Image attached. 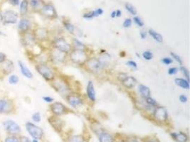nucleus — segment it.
Here are the masks:
<instances>
[{"label":"nucleus","mask_w":190,"mask_h":142,"mask_svg":"<svg viewBox=\"0 0 190 142\" xmlns=\"http://www.w3.org/2000/svg\"><path fill=\"white\" fill-rule=\"evenodd\" d=\"M36 70L46 80H51L54 78V73L49 66L45 63H39L36 65Z\"/></svg>","instance_id":"nucleus-1"},{"label":"nucleus","mask_w":190,"mask_h":142,"mask_svg":"<svg viewBox=\"0 0 190 142\" xmlns=\"http://www.w3.org/2000/svg\"><path fill=\"white\" fill-rule=\"evenodd\" d=\"M71 60L78 65L84 64L88 60V56L83 50H74L70 54Z\"/></svg>","instance_id":"nucleus-2"},{"label":"nucleus","mask_w":190,"mask_h":142,"mask_svg":"<svg viewBox=\"0 0 190 142\" xmlns=\"http://www.w3.org/2000/svg\"><path fill=\"white\" fill-rule=\"evenodd\" d=\"M19 15L14 10H7L2 14V24L4 25L15 24L17 22Z\"/></svg>","instance_id":"nucleus-3"},{"label":"nucleus","mask_w":190,"mask_h":142,"mask_svg":"<svg viewBox=\"0 0 190 142\" xmlns=\"http://www.w3.org/2000/svg\"><path fill=\"white\" fill-rule=\"evenodd\" d=\"M26 129L31 137H33L34 139H40L44 134L42 129H41L39 126H37L31 122L26 123Z\"/></svg>","instance_id":"nucleus-4"},{"label":"nucleus","mask_w":190,"mask_h":142,"mask_svg":"<svg viewBox=\"0 0 190 142\" xmlns=\"http://www.w3.org/2000/svg\"><path fill=\"white\" fill-rule=\"evenodd\" d=\"M14 109V102L9 99H0V114H10Z\"/></svg>","instance_id":"nucleus-5"},{"label":"nucleus","mask_w":190,"mask_h":142,"mask_svg":"<svg viewBox=\"0 0 190 142\" xmlns=\"http://www.w3.org/2000/svg\"><path fill=\"white\" fill-rule=\"evenodd\" d=\"M118 80H119L122 84H123L126 88L128 89L133 88V87L135 86V85H136L137 83L136 79H135L134 77L130 76V75H127L124 73L120 74V75H118Z\"/></svg>","instance_id":"nucleus-6"},{"label":"nucleus","mask_w":190,"mask_h":142,"mask_svg":"<svg viewBox=\"0 0 190 142\" xmlns=\"http://www.w3.org/2000/svg\"><path fill=\"white\" fill-rule=\"evenodd\" d=\"M4 126L7 132L9 134H12L13 136L15 134H18L21 132L20 126L14 121L7 120L6 122H4Z\"/></svg>","instance_id":"nucleus-7"},{"label":"nucleus","mask_w":190,"mask_h":142,"mask_svg":"<svg viewBox=\"0 0 190 142\" xmlns=\"http://www.w3.org/2000/svg\"><path fill=\"white\" fill-rule=\"evenodd\" d=\"M54 47L56 49L59 50L61 52L68 53L71 50V45L66 41L63 38H59L55 40L54 42Z\"/></svg>","instance_id":"nucleus-8"},{"label":"nucleus","mask_w":190,"mask_h":142,"mask_svg":"<svg viewBox=\"0 0 190 142\" xmlns=\"http://www.w3.org/2000/svg\"><path fill=\"white\" fill-rule=\"evenodd\" d=\"M87 62V67L91 71L98 72L101 71L103 67V62L101 60L96 58H92L86 61Z\"/></svg>","instance_id":"nucleus-9"},{"label":"nucleus","mask_w":190,"mask_h":142,"mask_svg":"<svg viewBox=\"0 0 190 142\" xmlns=\"http://www.w3.org/2000/svg\"><path fill=\"white\" fill-rule=\"evenodd\" d=\"M31 21L26 18H22L21 19L19 22L18 23V30L19 31L20 33L24 34L29 32L30 30V28H31Z\"/></svg>","instance_id":"nucleus-10"},{"label":"nucleus","mask_w":190,"mask_h":142,"mask_svg":"<svg viewBox=\"0 0 190 142\" xmlns=\"http://www.w3.org/2000/svg\"><path fill=\"white\" fill-rule=\"evenodd\" d=\"M154 117L156 119L160 122L166 121L168 118V114L167 109L163 107H157L154 111Z\"/></svg>","instance_id":"nucleus-11"},{"label":"nucleus","mask_w":190,"mask_h":142,"mask_svg":"<svg viewBox=\"0 0 190 142\" xmlns=\"http://www.w3.org/2000/svg\"><path fill=\"white\" fill-rule=\"evenodd\" d=\"M41 14L48 18H54L56 16V12L54 7L51 4H45L41 8Z\"/></svg>","instance_id":"nucleus-12"},{"label":"nucleus","mask_w":190,"mask_h":142,"mask_svg":"<svg viewBox=\"0 0 190 142\" xmlns=\"http://www.w3.org/2000/svg\"><path fill=\"white\" fill-rule=\"evenodd\" d=\"M22 43L24 46H32L35 43V38L33 33H27L22 34Z\"/></svg>","instance_id":"nucleus-13"},{"label":"nucleus","mask_w":190,"mask_h":142,"mask_svg":"<svg viewBox=\"0 0 190 142\" xmlns=\"http://www.w3.org/2000/svg\"><path fill=\"white\" fill-rule=\"evenodd\" d=\"M1 65V70L2 72L6 75H10L14 71V65L11 60L7 59Z\"/></svg>","instance_id":"nucleus-14"},{"label":"nucleus","mask_w":190,"mask_h":142,"mask_svg":"<svg viewBox=\"0 0 190 142\" xmlns=\"http://www.w3.org/2000/svg\"><path fill=\"white\" fill-rule=\"evenodd\" d=\"M67 100L69 103L71 105V107L74 108L80 107L83 104L81 98L79 97L77 95H74V94H69V95L68 96Z\"/></svg>","instance_id":"nucleus-15"},{"label":"nucleus","mask_w":190,"mask_h":142,"mask_svg":"<svg viewBox=\"0 0 190 142\" xmlns=\"http://www.w3.org/2000/svg\"><path fill=\"white\" fill-rule=\"evenodd\" d=\"M52 112L56 115H61L65 112L66 107L61 102H55L51 106Z\"/></svg>","instance_id":"nucleus-16"},{"label":"nucleus","mask_w":190,"mask_h":142,"mask_svg":"<svg viewBox=\"0 0 190 142\" xmlns=\"http://www.w3.org/2000/svg\"><path fill=\"white\" fill-rule=\"evenodd\" d=\"M18 65H19V67L20 68L21 73H22V74L24 77H26V78H29V79L32 78L33 73H31V71H30L29 68L26 67V65L24 64V62L21 61V60H19Z\"/></svg>","instance_id":"nucleus-17"},{"label":"nucleus","mask_w":190,"mask_h":142,"mask_svg":"<svg viewBox=\"0 0 190 142\" xmlns=\"http://www.w3.org/2000/svg\"><path fill=\"white\" fill-rule=\"evenodd\" d=\"M86 92H87V96L91 101L94 102L96 99V95H95V91L94 88V85L92 81H89L88 83L87 88H86Z\"/></svg>","instance_id":"nucleus-18"},{"label":"nucleus","mask_w":190,"mask_h":142,"mask_svg":"<svg viewBox=\"0 0 190 142\" xmlns=\"http://www.w3.org/2000/svg\"><path fill=\"white\" fill-rule=\"evenodd\" d=\"M53 86L61 94H64V93H66L68 90L66 85L64 83L62 82L61 80H56L54 82H53Z\"/></svg>","instance_id":"nucleus-19"},{"label":"nucleus","mask_w":190,"mask_h":142,"mask_svg":"<svg viewBox=\"0 0 190 142\" xmlns=\"http://www.w3.org/2000/svg\"><path fill=\"white\" fill-rule=\"evenodd\" d=\"M33 34L34 36L35 39H38L39 41H44L46 39L48 36V32L44 28H39V29L36 30Z\"/></svg>","instance_id":"nucleus-20"},{"label":"nucleus","mask_w":190,"mask_h":142,"mask_svg":"<svg viewBox=\"0 0 190 142\" xmlns=\"http://www.w3.org/2000/svg\"><path fill=\"white\" fill-rule=\"evenodd\" d=\"M52 59L56 62H63L65 59V53L61 52L57 49H54L51 53Z\"/></svg>","instance_id":"nucleus-21"},{"label":"nucleus","mask_w":190,"mask_h":142,"mask_svg":"<svg viewBox=\"0 0 190 142\" xmlns=\"http://www.w3.org/2000/svg\"><path fill=\"white\" fill-rule=\"evenodd\" d=\"M103 14V10L101 8H98L95 10L92 11L91 12L87 13L83 15V18L86 19H91L94 18V17H96L98 16H101Z\"/></svg>","instance_id":"nucleus-22"},{"label":"nucleus","mask_w":190,"mask_h":142,"mask_svg":"<svg viewBox=\"0 0 190 142\" xmlns=\"http://www.w3.org/2000/svg\"><path fill=\"white\" fill-rule=\"evenodd\" d=\"M172 139L177 142H187L188 140L187 136L184 133L179 132V133H172L171 134Z\"/></svg>","instance_id":"nucleus-23"},{"label":"nucleus","mask_w":190,"mask_h":142,"mask_svg":"<svg viewBox=\"0 0 190 142\" xmlns=\"http://www.w3.org/2000/svg\"><path fill=\"white\" fill-rule=\"evenodd\" d=\"M138 92H140V95L143 97L144 98H147L150 96V90L148 87L144 85H139Z\"/></svg>","instance_id":"nucleus-24"},{"label":"nucleus","mask_w":190,"mask_h":142,"mask_svg":"<svg viewBox=\"0 0 190 142\" xmlns=\"http://www.w3.org/2000/svg\"><path fill=\"white\" fill-rule=\"evenodd\" d=\"M174 82L177 86L180 87L182 89H185V90H189V82L187 80L183 78H176Z\"/></svg>","instance_id":"nucleus-25"},{"label":"nucleus","mask_w":190,"mask_h":142,"mask_svg":"<svg viewBox=\"0 0 190 142\" xmlns=\"http://www.w3.org/2000/svg\"><path fill=\"white\" fill-rule=\"evenodd\" d=\"M99 141L100 142H113V136L108 133H101L99 135Z\"/></svg>","instance_id":"nucleus-26"},{"label":"nucleus","mask_w":190,"mask_h":142,"mask_svg":"<svg viewBox=\"0 0 190 142\" xmlns=\"http://www.w3.org/2000/svg\"><path fill=\"white\" fill-rule=\"evenodd\" d=\"M19 11L20 14L22 15H25L26 14L28 11V7H29V1L27 0H23L19 4Z\"/></svg>","instance_id":"nucleus-27"},{"label":"nucleus","mask_w":190,"mask_h":142,"mask_svg":"<svg viewBox=\"0 0 190 142\" xmlns=\"http://www.w3.org/2000/svg\"><path fill=\"white\" fill-rule=\"evenodd\" d=\"M149 34L152 37V39L155 40L156 41H157L158 43H162L163 41L162 36L161 34H159L157 32L154 31L153 29H149Z\"/></svg>","instance_id":"nucleus-28"},{"label":"nucleus","mask_w":190,"mask_h":142,"mask_svg":"<svg viewBox=\"0 0 190 142\" xmlns=\"http://www.w3.org/2000/svg\"><path fill=\"white\" fill-rule=\"evenodd\" d=\"M73 44L75 48V50H84L86 47V45L78 39H73Z\"/></svg>","instance_id":"nucleus-29"},{"label":"nucleus","mask_w":190,"mask_h":142,"mask_svg":"<svg viewBox=\"0 0 190 142\" xmlns=\"http://www.w3.org/2000/svg\"><path fill=\"white\" fill-rule=\"evenodd\" d=\"M19 81V78L17 75L14 74H10L8 77V82L11 85H16Z\"/></svg>","instance_id":"nucleus-30"},{"label":"nucleus","mask_w":190,"mask_h":142,"mask_svg":"<svg viewBox=\"0 0 190 142\" xmlns=\"http://www.w3.org/2000/svg\"><path fill=\"white\" fill-rule=\"evenodd\" d=\"M125 7L126 10L128 11V12H129L130 14L133 15V16H135V15L137 14V10H136V9H135V7H133V5L127 3V4H126L125 5Z\"/></svg>","instance_id":"nucleus-31"},{"label":"nucleus","mask_w":190,"mask_h":142,"mask_svg":"<svg viewBox=\"0 0 190 142\" xmlns=\"http://www.w3.org/2000/svg\"><path fill=\"white\" fill-rule=\"evenodd\" d=\"M30 5L33 9H39L41 7V1L39 0H30Z\"/></svg>","instance_id":"nucleus-32"},{"label":"nucleus","mask_w":190,"mask_h":142,"mask_svg":"<svg viewBox=\"0 0 190 142\" xmlns=\"http://www.w3.org/2000/svg\"><path fill=\"white\" fill-rule=\"evenodd\" d=\"M49 121H50L51 124H52V126H54V127L56 129H61V123H60L59 119L53 118V121L50 120V119H49Z\"/></svg>","instance_id":"nucleus-33"},{"label":"nucleus","mask_w":190,"mask_h":142,"mask_svg":"<svg viewBox=\"0 0 190 142\" xmlns=\"http://www.w3.org/2000/svg\"><path fill=\"white\" fill-rule=\"evenodd\" d=\"M142 57H143L146 60H150L152 59V58H153V54H152L151 51H145V52H143V54H142Z\"/></svg>","instance_id":"nucleus-34"},{"label":"nucleus","mask_w":190,"mask_h":142,"mask_svg":"<svg viewBox=\"0 0 190 142\" xmlns=\"http://www.w3.org/2000/svg\"><path fill=\"white\" fill-rule=\"evenodd\" d=\"M133 21H134L135 24H136L137 26H139V27H142L144 26V22L142 20V19L139 16H135L133 19Z\"/></svg>","instance_id":"nucleus-35"},{"label":"nucleus","mask_w":190,"mask_h":142,"mask_svg":"<svg viewBox=\"0 0 190 142\" xmlns=\"http://www.w3.org/2000/svg\"><path fill=\"white\" fill-rule=\"evenodd\" d=\"M180 71H182V74H183V75H184V77H186L187 80L189 81V71H188V70L185 67H184V66H182V67H180Z\"/></svg>","instance_id":"nucleus-36"},{"label":"nucleus","mask_w":190,"mask_h":142,"mask_svg":"<svg viewBox=\"0 0 190 142\" xmlns=\"http://www.w3.org/2000/svg\"><path fill=\"white\" fill-rule=\"evenodd\" d=\"M64 27L66 28V29L69 32V33H73V31H74V26H73V24H70V23H68V22L64 23Z\"/></svg>","instance_id":"nucleus-37"},{"label":"nucleus","mask_w":190,"mask_h":142,"mask_svg":"<svg viewBox=\"0 0 190 142\" xmlns=\"http://www.w3.org/2000/svg\"><path fill=\"white\" fill-rule=\"evenodd\" d=\"M146 103L148 104V105L153 106V107H155V106H157V102H156L153 98L150 97H148L146 98Z\"/></svg>","instance_id":"nucleus-38"},{"label":"nucleus","mask_w":190,"mask_h":142,"mask_svg":"<svg viewBox=\"0 0 190 142\" xmlns=\"http://www.w3.org/2000/svg\"><path fill=\"white\" fill-rule=\"evenodd\" d=\"M170 54H171V56H172V57L173 58V59L175 60L177 62H179V64L182 65V60L181 59V58H180V57L177 54H175V53H174V52H171Z\"/></svg>","instance_id":"nucleus-39"},{"label":"nucleus","mask_w":190,"mask_h":142,"mask_svg":"<svg viewBox=\"0 0 190 142\" xmlns=\"http://www.w3.org/2000/svg\"><path fill=\"white\" fill-rule=\"evenodd\" d=\"M32 119H33L34 122H40L41 119V114L39 113V112H37L34 113L33 115H32Z\"/></svg>","instance_id":"nucleus-40"},{"label":"nucleus","mask_w":190,"mask_h":142,"mask_svg":"<svg viewBox=\"0 0 190 142\" xmlns=\"http://www.w3.org/2000/svg\"><path fill=\"white\" fill-rule=\"evenodd\" d=\"M69 142H83V139L79 136H73L69 139Z\"/></svg>","instance_id":"nucleus-41"},{"label":"nucleus","mask_w":190,"mask_h":142,"mask_svg":"<svg viewBox=\"0 0 190 142\" xmlns=\"http://www.w3.org/2000/svg\"><path fill=\"white\" fill-rule=\"evenodd\" d=\"M4 142H20L19 139H18L17 137L14 136H8L5 139Z\"/></svg>","instance_id":"nucleus-42"},{"label":"nucleus","mask_w":190,"mask_h":142,"mask_svg":"<svg viewBox=\"0 0 190 142\" xmlns=\"http://www.w3.org/2000/svg\"><path fill=\"white\" fill-rule=\"evenodd\" d=\"M132 25V20L130 19H126L123 22V27L124 28H129Z\"/></svg>","instance_id":"nucleus-43"},{"label":"nucleus","mask_w":190,"mask_h":142,"mask_svg":"<svg viewBox=\"0 0 190 142\" xmlns=\"http://www.w3.org/2000/svg\"><path fill=\"white\" fill-rule=\"evenodd\" d=\"M162 62L165 65H170V64H172L173 62V60L172 58L166 57V58H164L162 59Z\"/></svg>","instance_id":"nucleus-44"},{"label":"nucleus","mask_w":190,"mask_h":142,"mask_svg":"<svg viewBox=\"0 0 190 142\" xmlns=\"http://www.w3.org/2000/svg\"><path fill=\"white\" fill-rule=\"evenodd\" d=\"M7 59V55L2 52H0V64L3 63Z\"/></svg>","instance_id":"nucleus-45"},{"label":"nucleus","mask_w":190,"mask_h":142,"mask_svg":"<svg viewBox=\"0 0 190 142\" xmlns=\"http://www.w3.org/2000/svg\"><path fill=\"white\" fill-rule=\"evenodd\" d=\"M127 65L133 68H138V65H137V63L135 61H133V60H128V61L127 62Z\"/></svg>","instance_id":"nucleus-46"},{"label":"nucleus","mask_w":190,"mask_h":142,"mask_svg":"<svg viewBox=\"0 0 190 142\" xmlns=\"http://www.w3.org/2000/svg\"><path fill=\"white\" fill-rule=\"evenodd\" d=\"M178 72V69L175 67H173V68H170V69L168 70V73L170 75H175V74L177 73Z\"/></svg>","instance_id":"nucleus-47"},{"label":"nucleus","mask_w":190,"mask_h":142,"mask_svg":"<svg viewBox=\"0 0 190 142\" xmlns=\"http://www.w3.org/2000/svg\"><path fill=\"white\" fill-rule=\"evenodd\" d=\"M43 100H44V101H45L46 102H48V103H51V102H54V98L51 97H49V96L43 97Z\"/></svg>","instance_id":"nucleus-48"},{"label":"nucleus","mask_w":190,"mask_h":142,"mask_svg":"<svg viewBox=\"0 0 190 142\" xmlns=\"http://www.w3.org/2000/svg\"><path fill=\"white\" fill-rule=\"evenodd\" d=\"M179 99H180V101L182 102V103H186L188 100L187 97L184 95V94H181V95L180 96V97H179Z\"/></svg>","instance_id":"nucleus-49"},{"label":"nucleus","mask_w":190,"mask_h":142,"mask_svg":"<svg viewBox=\"0 0 190 142\" xmlns=\"http://www.w3.org/2000/svg\"><path fill=\"white\" fill-rule=\"evenodd\" d=\"M9 3L13 6H18L19 5V0H9Z\"/></svg>","instance_id":"nucleus-50"},{"label":"nucleus","mask_w":190,"mask_h":142,"mask_svg":"<svg viewBox=\"0 0 190 142\" xmlns=\"http://www.w3.org/2000/svg\"><path fill=\"white\" fill-rule=\"evenodd\" d=\"M20 142H31L29 139L28 137H26V136H22L19 139Z\"/></svg>","instance_id":"nucleus-51"},{"label":"nucleus","mask_w":190,"mask_h":142,"mask_svg":"<svg viewBox=\"0 0 190 142\" xmlns=\"http://www.w3.org/2000/svg\"><path fill=\"white\" fill-rule=\"evenodd\" d=\"M140 35L141 39H145L146 38H147V32L144 31H140Z\"/></svg>","instance_id":"nucleus-52"},{"label":"nucleus","mask_w":190,"mask_h":142,"mask_svg":"<svg viewBox=\"0 0 190 142\" xmlns=\"http://www.w3.org/2000/svg\"><path fill=\"white\" fill-rule=\"evenodd\" d=\"M115 12H116V16H117V17H119V16H121L122 12H121V11H120V10L115 11Z\"/></svg>","instance_id":"nucleus-53"},{"label":"nucleus","mask_w":190,"mask_h":142,"mask_svg":"<svg viewBox=\"0 0 190 142\" xmlns=\"http://www.w3.org/2000/svg\"><path fill=\"white\" fill-rule=\"evenodd\" d=\"M110 16H111V18L114 19L115 17H116V12L115 11H113V12L111 13V14H110Z\"/></svg>","instance_id":"nucleus-54"},{"label":"nucleus","mask_w":190,"mask_h":142,"mask_svg":"<svg viewBox=\"0 0 190 142\" xmlns=\"http://www.w3.org/2000/svg\"><path fill=\"white\" fill-rule=\"evenodd\" d=\"M0 23H2V14L0 12Z\"/></svg>","instance_id":"nucleus-55"},{"label":"nucleus","mask_w":190,"mask_h":142,"mask_svg":"<svg viewBox=\"0 0 190 142\" xmlns=\"http://www.w3.org/2000/svg\"><path fill=\"white\" fill-rule=\"evenodd\" d=\"M128 142H138V141H136V140H131V141H130Z\"/></svg>","instance_id":"nucleus-56"},{"label":"nucleus","mask_w":190,"mask_h":142,"mask_svg":"<svg viewBox=\"0 0 190 142\" xmlns=\"http://www.w3.org/2000/svg\"><path fill=\"white\" fill-rule=\"evenodd\" d=\"M3 35H4V33L2 31H0V36H3Z\"/></svg>","instance_id":"nucleus-57"},{"label":"nucleus","mask_w":190,"mask_h":142,"mask_svg":"<svg viewBox=\"0 0 190 142\" xmlns=\"http://www.w3.org/2000/svg\"><path fill=\"white\" fill-rule=\"evenodd\" d=\"M32 142H39V141H37V139H34L33 141H32Z\"/></svg>","instance_id":"nucleus-58"},{"label":"nucleus","mask_w":190,"mask_h":142,"mask_svg":"<svg viewBox=\"0 0 190 142\" xmlns=\"http://www.w3.org/2000/svg\"><path fill=\"white\" fill-rule=\"evenodd\" d=\"M149 142H155V141H149Z\"/></svg>","instance_id":"nucleus-59"}]
</instances>
